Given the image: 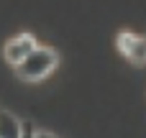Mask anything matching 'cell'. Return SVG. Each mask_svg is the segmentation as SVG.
<instances>
[{"label": "cell", "mask_w": 146, "mask_h": 138, "mask_svg": "<svg viewBox=\"0 0 146 138\" xmlns=\"http://www.w3.org/2000/svg\"><path fill=\"white\" fill-rule=\"evenodd\" d=\"M33 138H56L54 133H49V131H36V136Z\"/></svg>", "instance_id": "cell-6"}, {"label": "cell", "mask_w": 146, "mask_h": 138, "mask_svg": "<svg viewBox=\"0 0 146 138\" xmlns=\"http://www.w3.org/2000/svg\"><path fill=\"white\" fill-rule=\"evenodd\" d=\"M33 136H36L33 125H31V123H23V138H33Z\"/></svg>", "instance_id": "cell-5"}, {"label": "cell", "mask_w": 146, "mask_h": 138, "mask_svg": "<svg viewBox=\"0 0 146 138\" xmlns=\"http://www.w3.org/2000/svg\"><path fill=\"white\" fill-rule=\"evenodd\" d=\"M56 64H59V54H56L54 49L38 46L33 54H28V56L15 67V74H18L23 82H38V79H44Z\"/></svg>", "instance_id": "cell-1"}, {"label": "cell", "mask_w": 146, "mask_h": 138, "mask_svg": "<svg viewBox=\"0 0 146 138\" xmlns=\"http://www.w3.org/2000/svg\"><path fill=\"white\" fill-rule=\"evenodd\" d=\"M0 138H23V123L5 110L0 113Z\"/></svg>", "instance_id": "cell-4"}, {"label": "cell", "mask_w": 146, "mask_h": 138, "mask_svg": "<svg viewBox=\"0 0 146 138\" xmlns=\"http://www.w3.org/2000/svg\"><path fill=\"white\" fill-rule=\"evenodd\" d=\"M115 46H118L133 64H146V38L144 36H136V33H131V31H118Z\"/></svg>", "instance_id": "cell-3"}, {"label": "cell", "mask_w": 146, "mask_h": 138, "mask_svg": "<svg viewBox=\"0 0 146 138\" xmlns=\"http://www.w3.org/2000/svg\"><path fill=\"white\" fill-rule=\"evenodd\" d=\"M38 49V44H36V38L31 36V33H21V36H15V38H10L8 44H5V49H3V54H5V61H10L13 67H18L28 54H33Z\"/></svg>", "instance_id": "cell-2"}]
</instances>
